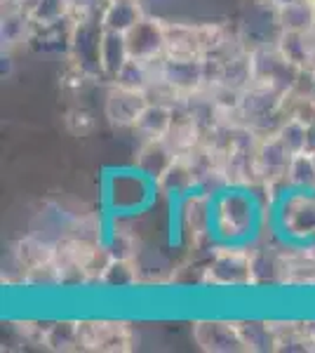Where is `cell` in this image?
<instances>
[{
	"instance_id": "cell-1",
	"label": "cell",
	"mask_w": 315,
	"mask_h": 353,
	"mask_svg": "<svg viewBox=\"0 0 315 353\" xmlns=\"http://www.w3.org/2000/svg\"><path fill=\"white\" fill-rule=\"evenodd\" d=\"M268 203L261 189L223 186L212 201V236L216 243L254 245L266 231Z\"/></svg>"
},
{
	"instance_id": "cell-2",
	"label": "cell",
	"mask_w": 315,
	"mask_h": 353,
	"mask_svg": "<svg viewBox=\"0 0 315 353\" xmlns=\"http://www.w3.org/2000/svg\"><path fill=\"white\" fill-rule=\"evenodd\" d=\"M200 285L214 292H250L256 288V254L254 245L214 243L203 259Z\"/></svg>"
},
{
	"instance_id": "cell-3",
	"label": "cell",
	"mask_w": 315,
	"mask_h": 353,
	"mask_svg": "<svg viewBox=\"0 0 315 353\" xmlns=\"http://www.w3.org/2000/svg\"><path fill=\"white\" fill-rule=\"evenodd\" d=\"M160 196L158 184L144 172L132 168L113 170L104 176V205L113 217H130L151 208Z\"/></svg>"
},
{
	"instance_id": "cell-4",
	"label": "cell",
	"mask_w": 315,
	"mask_h": 353,
	"mask_svg": "<svg viewBox=\"0 0 315 353\" xmlns=\"http://www.w3.org/2000/svg\"><path fill=\"white\" fill-rule=\"evenodd\" d=\"M268 231L285 243L315 241V191L289 189L268 205Z\"/></svg>"
},
{
	"instance_id": "cell-5",
	"label": "cell",
	"mask_w": 315,
	"mask_h": 353,
	"mask_svg": "<svg viewBox=\"0 0 315 353\" xmlns=\"http://www.w3.org/2000/svg\"><path fill=\"white\" fill-rule=\"evenodd\" d=\"M285 90L271 88V85L250 83L240 94L238 121L247 128L256 130L259 134L273 132L280 121L285 118V101H287Z\"/></svg>"
},
{
	"instance_id": "cell-6",
	"label": "cell",
	"mask_w": 315,
	"mask_h": 353,
	"mask_svg": "<svg viewBox=\"0 0 315 353\" xmlns=\"http://www.w3.org/2000/svg\"><path fill=\"white\" fill-rule=\"evenodd\" d=\"M136 334L130 321L116 316L80 318V351L92 353H130Z\"/></svg>"
},
{
	"instance_id": "cell-7",
	"label": "cell",
	"mask_w": 315,
	"mask_h": 353,
	"mask_svg": "<svg viewBox=\"0 0 315 353\" xmlns=\"http://www.w3.org/2000/svg\"><path fill=\"white\" fill-rule=\"evenodd\" d=\"M101 41H104V26L99 21V14L73 17L71 45H68L66 61L80 68L90 81L101 78Z\"/></svg>"
},
{
	"instance_id": "cell-8",
	"label": "cell",
	"mask_w": 315,
	"mask_h": 353,
	"mask_svg": "<svg viewBox=\"0 0 315 353\" xmlns=\"http://www.w3.org/2000/svg\"><path fill=\"white\" fill-rule=\"evenodd\" d=\"M191 337L200 351L207 353H247L238 318L198 316L191 321Z\"/></svg>"
},
{
	"instance_id": "cell-9",
	"label": "cell",
	"mask_w": 315,
	"mask_h": 353,
	"mask_svg": "<svg viewBox=\"0 0 315 353\" xmlns=\"http://www.w3.org/2000/svg\"><path fill=\"white\" fill-rule=\"evenodd\" d=\"M247 61H250V83L271 85V88L292 92L296 81H299V68H294L285 59L283 52L278 50L276 41L250 48Z\"/></svg>"
},
{
	"instance_id": "cell-10",
	"label": "cell",
	"mask_w": 315,
	"mask_h": 353,
	"mask_svg": "<svg viewBox=\"0 0 315 353\" xmlns=\"http://www.w3.org/2000/svg\"><path fill=\"white\" fill-rule=\"evenodd\" d=\"M148 101H151V97L144 90H132L125 88V85L111 83L104 99V116L113 128L134 130L136 118L141 116V111L146 109Z\"/></svg>"
},
{
	"instance_id": "cell-11",
	"label": "cell",
	"mask_w": 315,
	"mask_h": 353,
	"mask_svg": "<svg viewBox=\"0 0 315 353\" xmlns=\"http://www.w3.org/2000/svg\"><path fill=\"white\" fill-rule=\"evenodd\" d=\"M125 38H128V50L132 59H141V61L165 59V19L146 14L132 31L125 33Z\"/></svg>"
},
{
	"instance_id": "cell-12",
	"label": "cell",
	"mask_w": 315,
	"mask_h": 353,
	"mask_svg": "<svg viewBox=\"0 0 315 353\" xmlns=\"http://www.w3.org/2000/svg\"><path fill=\"white\" fill-rule=\"evenodd\" d=\"M200 189V172L193 156H176L165 174L158 179V191L165 198H181L186 193Z\"/></svg>"
},
{
	"instance_id": "cell-13",
	"label": "cell",
	"mask_w": 315,
	"mask_h": 353,
	"mask_svg": "<svg viewBox=\"0 0 315 353\" xmlns=\"http://www.w3.org/2000/svg\"><path fill=\"white\" fill-rule=\"evenodd\" d=\"M165 59H203L200 26L165 21Z\"/></svg>"
},
{
	"instance_id": "cell-14",
	"label": "cell",
	"mask_w": 315,
	"mask_h": 353,
	"mask_svg": "<svg viewBox=\"0 0 315 353\" xmlns=\"http://www.w3.org/2000/svg\"><path fill=\"white\" fill-rule=\"evenodd\" d=\"M276 45L299 71L315 66V31H278Z\"/></svg>"
},
{
	"instance_id": "cell-15",
	"label": "cell",
	"mask_w": 315,
	"mask_h": 353,
	"mask_svg": "<svg viewBox=\"0 0 315 353\" xmlns=\"http://www.w3.org/2000/svg\"><path fill=\"white\" fill-rule=\"evenodd\" d=\"M146 17L141 0H106L99 12V21L104 31L128 33Z\"/></svg>"
},
{
	"instance_id": "cell-16",
	"label": "cell",
	"mask_w": 315,
	"mask_h": 353,
	"mask_svg": "<svg viewBox=\"0 0 315 353\" xmlns=\"http://www.w3.org/2000/svg\"><path fill=\"white\" fill-rule=\"evenodd\" d=\"M176 158L174 149L165 139H144L136 149L134 168L146 176H151L158 184V179L165 174V170L170 168L172 161Z\"/></svg>"
},
{
	"instance_id": "cell-17",
	"label": "cell",
	"mask_w": 315,
	"mask_h": 353,
	"mask_svg": "<svg viewBox=\"0 0 315 353\" xmlns=\"http://www.w3.org/2000/svg\"><path fill=\"white\" fill-rule=\"evenodd\" d=\"M172 121H174V104L151 99L146 104V109L141 111V116L136 118L134 132L141 141L144 139H165L172 128Z\"/></svg>"
},
{
	"instance_id": "cell-18",
	"label": "cell",
	"mask_w": 315,
	"mask_h": 353,
	"mask_svg": "<svg viewBox=\"0 0 315 353\" xmlns=\"http://www.w3.org/2000/svg\"><path fill=\"white\" fill-rule=\"evenodd\" d=\"M43 346L54 353L80 351V318H54L48 321L43 332Z\"/></svg>"
},
{
	"instance_id": "cell-19",
	"label": "cell",
	"mask_w": 315,
	"mask_h": 353,
	"mask_svg": "<svg viewBox=\"0 0 315 353\" xmlns=\"http://www.w3.org/2000/svg\"><path fill=\"white\" fill-rule=\"evenodd\" d=\"M132 59L128 50V38L125 33L104 31V41H101V78L111 85L120 76L125 64Z\"/></svg>"
},
{
	"instance_id": "cell-20",
	"label": "cell",
	"mask_w": 315,
	"mask_h": 353,
	"mask_svg": "<svg viewBox=\"0 0 315 353\" xmlns=\"http://www.w3.org/2000/svg\"><path fill=\"white\" fill-rule=\"evenodd\" d=\"M278 31H315V3L299 0V3L285 5L271 10Z\"/></svg>"
},
{
	"instance_id": "cell-21",
	"label": "cell",
	"mask_w": 315,
	"mask_h": 353,
	"mask_svg": "<svg viewBox=\"0 0 315 353\" xmlns=\"http://www.w3.org/2000/svg\"><path fill=\"white\" fill-rule=\"evenodd\" d=\"M33 33L31 19L21 12L14 5H5L3 10V24H0V38H3V48L10 50L19 43H28Z\"/></svg>"
},
{
	"instance_id": "cell-22",
	"label": "cell",
	"mask_w": 315,
	"mask_h": 353,
	"mask_svg": "<svg viewBox=\"0 0 315 353\" xmlns=\"http://www.w3.org/2000/svg\"><path fill=\"white\" fill-rule=\"evenodd\" d=\"M289 189L294 191H315V158L313 153L299 151L292 156L287 165V174H285Z\"/></svg>"
},
{
	"instance_id": "cell-23",
	"label": "cell",
	"mask_w": 315,
	"mask_h": 353,
	"mask_svg": "<svg viewBox=\"0 0 315 353\" xmlns=\"http://www.w3.org/2000/svg\"><path fill=\"white\" fill-rule=\"evenodd\" d=\"M73 12H76L73 0H36L33 10L28 12V19L33 26H52L71 19Z\"/></svg>"
},
{
	"instance_id": "cell-24",
	"label": "cell",
	"mask_w": 315,
	"mask_h": 353,
	"mask_svg": "<svg viewBox=\"0 0 315 353\" xmlns=\"http://www.w3.org/2000/svg\"><path fill=\"white\" fill-rule=\"evenodd\" d=\"M285 116L294 118L303 125L315 123V97L301 94V92H289L287 101H285Z\"/></svg>"
},
{
	"instance_id": "cell-25",
	"label": "cell",
	"mask_w": 315,
	"mask_h": 353,
	"mask_svg": "<svg viewBox=\"0 0 315 353\" xmlns=\"http://www.w3.org/2000/svg\"><path fill=\"white\" fill-rule=\"evenodd\" d=\"M306 128L308 125L285 116L276 128V132L280 134V139L287 144V149L292 153H299V151H306Z\"/></svg>"
},
{
	"instance_id": "cell-26",
	"label": "cell",
	"mask_w": 315,
	"mask_h": 353,
	"mask_svg": "<svg viewBox=\"0 0 315 353\" xmlns=\"http://www.w3.org/2000/svg\"><path fill=\"white\" fill-rule=\"evenodd\" d=\"M64 125L73 137H88L94 132L96 121H94V113L90 109H85V106H73V109H68L64 113Z\"/></svg>"
},
{
	"instance_id": "cell-27",
	"label": "cell",
	"mask_w": 315,
	"mask_h": 353,
	"mask_svg": "<svg viewBox=\"0 0 315 353\" xmlns=\"http://www.w3.org/2000/svg\"><path fill=\"white\" fill-rule=\"evenodd\" d=\"M292 92H301V94L315 97V66L299 71V81H296V85H294V90H292Z\"/></svg>"
},
{
	"instance_id": "cell-28",
	"label": "cell",
	"mask_w": 315,
	"mask_h": 353,
	"mask_svg": "<svg viewBox=\"0 0 315 353\" xmlns=\"http://www.w3.org/2000/svg\"><path fill=\"white\" fill-rule=\"evenodd\" d=\"M306 151L315 153V123L306 128Z\"/></svg>"
},
{
	"instance_id": "cell-29",
	"label": "cell",
	"mask_w": 315,
	"mask_h": 353,
	"mask_svg": "<svg viewBox=\"0 0 315 353\" xmlns=\"http://www.w3.org/2000/svg\"><path fill=\"white\" fill-rule=\"evenodd\" d=\"M292 3H299V0H271V10L285 8V5H292Z\"/></svg>"
},
{
	"instance_id": "cell-30",
	"label": "cell",
	"mask_w": 315,
	"mask_h": 353,
	"mask_svg": "<svg viewBox=\"0 0 315 353\" xmlns=\"http://www.w3.org/2000/svg\"><path fill=\"white\" fill-rule=\"evenodd\" d=\"M254 5H266V8H271V0H252Z\"/></svg>"
},
{
	"instance_id": "cell-31",
	"label": "cell",
	"mask_w": 315,
	"mask_h": 353,
	"mask_svg": "<svg viewBox=\"0 0 315 353\" xmlns=\"http://www.w3.org/2000/svg\"><path fill=\"white\" fill-rule=\"evenodd\" d=\"M313 158H315V153H313Z\"/></svg>"
},
{
	"instance_id": "cell-32",
	"label": "cell",
	"mask_w": 315,
	"mask_h": 353,
	"mask_svg": "<svg viewBox=\"0 0 315 353\" xmlns=\"http://www.w3.org/2000/svg\"><path fill=\"white\" fill-rule=\"evenodd\" d=\"M313 3H315V0H313Z\"/></svg>"
}]
</instances>
